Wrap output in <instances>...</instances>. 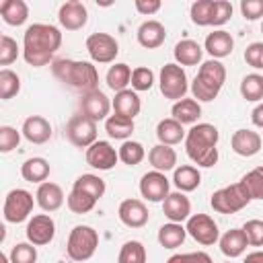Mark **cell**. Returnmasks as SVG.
I'll use <instances>...</instances> for the list:
<instances>
[{
    "instance_id": "ac0fdd59",
    "label": "cell",
    "mask_w": 263,
    "mask_h": 263,
    "mask_svg": "<svg viewBox=\"0 0 263 263\" xmlns=\"http://www.w3.org/2000/svg\"><path fill=\"white\" fill-rule=\"evenodd\" d=\"M162 214L168 218V222L183 224L191 216V201L183 191H173L162 201Z\"/></svg>"
},
{
    "instance_id": "f1b7e54d",
    "label": "cell",
    "mask_w": 263,
    "mask_h": 263,
    "mask_svg": "<svg viewBox=\"0 0 263 263\" xmlns=\"http://www.w3.org/2000/svg\"><path fill=\"white\" fill-rule=\"evenodd\" d=\"M49 173H51V166H49V162H47L45 158H41V156L27 158V160L21 164V175H23V179L29 181V183L41 185V183L47 181Z\"/></svg>"
},
{
    "instance_id": "8fae6325",
    "label": "cell",
    "mask_w": 263,
    "mask_h": 263,
    "mask_svg": "<svg viewBox=\"0 0 263 263\" xmlns=\"http://www.w3.org/2000/svg\"><path fill=\"white\" fill-rule=\"evenodd\" d=\"M187 234L203 245V247H210L214 242L220 240V230H218V224L214 222V218H210L208 214H191L189 220H187Z\"/></svg>"
},
{
    "instance_id": "ffe728a7",
    "label": "cell",
    "mask_w": 263,
    "mask_h": 263,
    "mask_svg": "<svg viewBox=\"0 0 263 263\" xmlns=\"http://www.w3.org/2000/svg\"><path fill=\"white\" fill-rule=\"evenodd\" d=\"M138 43L142 45V47H146V49H156V47H160L162 43H164V39H166V29H164V25L160 23V21H154V18H150V21H144L140 27H138Z\"/></svg>"
},
{
    "instance_id": "db71d44e",
    "label": "cell",
    "mask_w": 263,
    "mask_h": 263,
    "mask_svg": "<svg viewBox=\"0 0 263 263\" xmlns=\"http://www.w3.org/2000/svg\"><path fill=\"white\" fill-rule=\"evenodd\" d=\"M134 6H136V10H138L140 14L150 16V14L158 12L162 4H160V0H136V2H134Z\"/></svg>"
},
{
    "instance_id": "60d3db41",
    "label": "cell",
    "mask_w": 263,
    "mask_h": 263,
    "mask_svg": "<svg viewBox=\"0 0 263 263\" xmlns=\"http://www.w3.org/2000/svg\"><path fill=\"white\" fill-rule=\"evenodd\" d=\"M66 203H68L70 212H74V214H88V212L97 205V199L90 197V195L84 193V191L72 189V191L68 193V197H66Z\"/></svg>"
},
{
    "instance_id": "484cf974",
    "label": "cell",
    "mask_w": 263,
    "mask_h": 263,
    "mask_svg": "<svg viewBox=\"0 0 263 263\" xmlns=\"http://www.w3.org/2000/svg\"><path fill=\"white\" fill-rule=\"evenodd\" d=\"M173 55H175V64H179L181 68L183 66H197L201 62L203 47L197 41H193V39H181L175 45Z\"/></svg>"
},
{
    "instance_id": "4fadbf2b",
    "label": "cell",
    "mask_w": 263,
    "mask_h": 263,
    "mask_svg": "<svg viewBox=\"0 0 263 263\" xmlns=\"http://www.w3.org/2000/svg\"><path fill=\"white\" fill-rule=\"evenodd\" d=\"M78 107H80V113L86 115V117H90L92 121L107 119L109 117V111L113 109L109 97L103 90H99V88L88 90V92H82Z\"/></svg>"
},
{
    "instance_id": "cb8c5ba5",
    "label": "cell",
    "mask_w": 263,
    "mask_h": 263,
    "mask_svg": "<svg viewBox=\"0 0 263 263\" xmlns=\"http://www.w3.org/2000/svg\"><path fill=\"white\" fill-rule=\"evenodd\" d=\"M111 107H113V113L134 119L140 113L142 103H140V97H138V92L134 88H125V90L115 92V97L111 101Z\"/></svg>"
},
{
    "instance_id": "3957f363",
    "label": "cell",
    "mask_w": 263,
    "mask_h": 263,
    "mask_svg": "<svg viewBox=\"0 0 263 263\" xmlns=\"http://www.w3.org/2000/svg\"><path fill=\"white\" fill-rule=\"evenodd\" d=\"M51 72L60 82H64L76 90L88 92V90L99 88V72L92 66V62L64 58V60H55L51 64Z\"/></svg>"
},
{
    "instance_id": "7a4b0ae2",
    "label": "cell",
    "mask_w": 263,
    "mask_h": 263,
    "mask_svg": "<svg viewBox=\"0 0 263 263\" xmlns=\"http://www.w3.org/2000/svg\"><path fill=\"white\" fill-rule=\"evenodd\" d=\"M218 127L212 123H195L185 136V152L197 166H214L218 162Z\"/></svg>"
},
{
    "instance_id": "8992f818",
    "label": "cell",
    "mask_w": 263,
    "mask_h": 263,
    "mask_svg": "<svg viewBox=\"0 0 263 263\" xmlns=\"http://www.w3.org/2000/svg\"><path fill=\"white\" fill-rule=\"evenodd\" d=\"M251 201L253 199H251L247 187L242 185V181H238V183H232L228 187H222V189L214 191L212 199H210V205L218 214H236L242 208H247Z\"/></svg>"
},
{
    "instance_id": "c3c4849f",
    "label": "cell",
    "mask_w": 263,
    "mask_h": 263,
    "mask_svg": "<svg viewBox=\"0 0 263 263\" xmlns=\"http://www.w3.org/2000/svg\"><path fill=\"white\" fill-rule=\"evenodd\" d=\"M21 142V134L12 127V125H2L0 127V152L8 154L12 152Z\"/></svg>"
},
{
    "instance_id": "836d02e7",
    "label": "cell",
    "mask_w": 263,
    "mask_h": 263,
    "mask_svg": "<svg viewBox=\"0 0 263 263\" xmlns=\"http://www.w3.org/2000/svg\"><path fill=\"white\" fill-rule=\"evenodd\" d=\"M134 127H136L134 125V119L123 117V115H117V113H113V115H109L105 119V132L113 140H123L125 142L134 134Z\"/></svg>"
},
{
    "instance_id": "83f0119b",
    "label": "cell",
    "mask_w": 263,
    "mask_h": 263,
    "mask_svg": "<svg viewBox=\"0 0 263 263\" xmlns=\"http://www.w3.org/2000/svg\"><path fill=\"white\" fill-rule=\"evenodd\" d=\"M173 119H177L181 125H195L197 119L201 117V105L195 99H181L177 103H173Z\"/></svg>"
},
{
    "instance_id": "9f6ffc18",
    "label": "cell",
    "mask_w": 263,
    "mask_h": 263,
    "mask_svg": "<svg viewBox=\"0 0 263 263\" xmlns=\"http://www.w3.org/2000/svg\"><path fill=\"white\" fill-rule=\"evenodd\" d=\"M242 263H263V251H253V253H249Z\"/></svg>"
},
{
    "instance_id": "e575fe53",
    "label": "cell",
    "mask_w": 263,
    "mask_h": 263,
    "mask_svg": "<svg viewBox=\"0 0 263 263\" xmlns=\"http://www.w3.org/2000/svg\"><path fill=\"white\" fill-rule=\"evenodd\" d=\"M132 72H134V70H132L127 64H123V62L113 64V66L107 70V76H105L107 86H109L111 90H115V92L125 90L127 84H132Z\"/></svg>"
},
{
    "instance_id": "2e32d148",
    "label": "cell",
    "mask_w": 263,
    "mask_h": 263,
    "mask_svg": "<svg viewBox=\"0 0 263 263\" xmlns=\"http://www.w3.org/2000/svg\"><path fill=\"white\" fill-rule=\"evenodd\" d=\"M58 21L66 31H78L86 25L88 21V10L82 2L78 0H68L60 6L58 10Z\"/></svg>"
},
{
    "instance_id": "91938a15",
    "label": "cell",
    "mask_w": 263,
    "mask_h": 263,
    "mask_svg": "<svg viewBox=\"0 0 263 263\" xmlns=\"http://www.w3.org/2000/svg\"><path fill=\"white\" fill-rule=\"evenodd\" d=\"M226 263H230V261H226Z\"/></svg>"
},
{
    "instance_id": "bcb514c9",
    "label": "cell",
    "mask_w": 263,
    "mask_h": 263,
    "mask_svg": "<svg viewBox=\"0 0 263 263\" xmlns=\"http://www.w3.org/2000/svg\"><path fill=\"white\" fill-rule=\"evenodd\" d=\"M242 232L251 247H263V220L253 218L242 224Z\"/></svg>"
},
{
    "instance_id": "74e56055",
    "label": "cell",
    "mask_w": 263,
    "mask_h": 263,
    "mask_svg": "<svg viewBox=\"0 0 263 263\" xmlns=\"http://www.w3.org/2000/svg\"><path fill=\"white\" fill-rule=\"evenodd\" d=\"M189 16L193 25L208 27L214 21V0H197L189 8Z\"/></svg>"
},
{
    "instance_id": "4316f807",
    "label": "cell",
    "mask_w": 263,
    "mask_h": 263,
    "mask_svg": "<svg viewBox=\"0 0 263 263\" xmlns=\"http://www.w3.org/2000/svg\"><path fill=\"white\" fill-rule=\"evenodd\" d=\"M148 162L152 164L154 171H160V173H166V171H173L177 168V152L173 146H166V144H156L150 148L148 152Z\"/></svg>"
},
{
    "instance_id": "52a82bcc",
    "label": "cell",
    "mask_w": 263,
    "mask_h": 263,
    "mask_svg": "<svg viewBox=\"0 0 263 263\" xmlns=\"http://www.w3.org/2000/svg\"><path fill=\"white\" fill-rule=\"evenodd\" d=\"M158 86L164 99L171 101H181L185 99L187 90H189V82H187V74L179 64H164L160 70V78H158Z\"/></svg>"
},
{
    "instance_id": "e0dca14e",
    "label": "cell",
    "mask_w": 263,
    "mask_h": 263,
    "mask_svg": "<svg viewBox=\"0 0 263 263\" xmlns=\"http://www.w3.org/2000/svg\"><path fill=\"white\" fill-rule=\"evenodd\" d=\"M117 216L127 228H142L148 222L150 212L142 199H123L119 203Z\"/></svg>"
},
{
    "instance_id": "d590c367",
    "label": "cell",
    "mask_w": 263,
    "mask_h": 263,
    "mask_svg": "<svg viewBox=\"0 0 263 263\" xmlns=\"http://www.w3.org/2000/svg\"><path fill=\"white\" fill-rule=\"evenodd\" d=\"M72 189H78V191H84V193H88L90 197H95L97 201L105 195V189H107V185H105V181L99 177V175H92V173H86V175H80L76 181H74V185H72Z\"/></svg>"
},
{
    "instance_id": "ba28073f",
    "label": "cell",
    "mask_w": 263,
    "mask_h": 263,
    "mask_svg": "<svg viewBox=\"0 0 263 263\" xmlns=\"http://www.w3.org/2000/svg\"><path fill=\"white\" fill-rule=\"evenodd\" d=\"M33 205H35V199L27 189H18V187L10 189L4 197V210H2L4 220L10 224H21L31 216Z\"/></svg>"
},
{
    "instance_id": "5b68a950",
    "label": "cell",
    "mask_w": 263,
    "mask_h": 263,
    "mask_svg": "<svg viewBox=\"0 0 263 263\" xmlns=\"http://www.w3.org/2000/svg\"><path fill=\"white\" fill-rule=\"evenodd\" d=\"M99 247V234L92 226H86V224H78L70 230V236H68V242H66V253L72 261H88L95 251Z\"/></svg>"
},
{
    "instance_id": "1f68e13d",
    "label": "cell",
    "mask_w": 263,
    "mask_h": 263,
    "mask_svg": "<svg viewBox=\"0 0 263 263\" xmlns=\"http://www.w3.org/2000/svg\"><path fill=\"white\" fill-rule=\"evenodd\" d=\"M2 21L10 27H21L29 18V6L23 0H4L0 4Z\"/></svg>"
},
{
    "instance_id": "9c48e42d",
    "label": "cell",
    "mask_w": 263,
    "mask_h": 263,
    "mask_svg": "<svg viewBox=\"0 0 263 263\" xmlns=\"http://www.w3.org/2000/svg\"><path fill=\"white\" fill-rule=\"evenodd\" d=\"M66 138L72 146L76 148H88L97 142V121L90 117L78 113L72 115L70 121L66 123Z\"/></svg>"
},
{
    "instance_id": "7bdbcfd3",
    "label": "cell",
    "mask_w": 263,
    "mask_h": 263,
    "mask_svg": "<svg viewBox=\"0 0 263 263\" xmlns=\"http://www.w3.org/2000/svg\"><path fill=\"white\" fill-rule=\"evenodd\" d=\"M240 181L247 187L251 199H263V166H257V168L249 171Z\"/></svg>"
},
{
    "instance_id": "5bb4252c",
    "label": "cell",
    "mask_w": 263,
    "mask_h": 263,
    "mask_svg": "<svg viewBox=\"0 0 263 263\" xmlns=\"http://www.w3.org/2000/svg\"><path fill=\"white\" fill-rule=\"evenodd\" d=\"M84 156H86V164L97 171H111L119 160V152L107 140H97L92 146L86 148Z\"/></svg>"
},
{
    "instance_id": "4dcf8cb0",
    "label": "cell",
    "mask_w": 263,
    "mask_h": 263,
    "mask_svg": "<svg viewBox=\"0 0 263 263\" xmlns=\"http://www.w3.org/2000/svg\"><path fill=\"white\" fill-rule=\"evenodd\" d=\"M173 183L179 191L183 193H189V191H195L201 183V173L197 171V166L193 164H181L175 168L173 173Z\"/></svg>"
},
{
    "instance_id": "277c9868",
    "label": "cell",
    "mask_w": 263,
    "mask_h": 263,
    "mask_svg": "<svg viewBox=\"0 0 263 263\" xmlns=\"http://www.w3.org/2000/svg\"><path fill=\"white\" fill-rule=\"evenodd\" d=\"M226 82V68L220 60H205L191 82V95L199 103H210L218 97Z\"/></svg>"
},
{
    "instance_id": "ab89813d",
    "label": "cell",
    "mask_w": 263,
    "mask_h": 263,
    "mask_svg": "<svg viewBox=\"0 0 263 263\" xmlns=\"http://www.w3.org/2000/svg\"><path fill=\"white\" fill-rule=\"evenodd\" d=\"M117 263H146V247L140 240H127L121 245Z\"/></svg>"
},
{
    "instance_id": "603a6c76",
    "label": "cell",
    "mask_w": 263,
    "mask_h": 263,
    "mask_svg": "<svg viewBox=\"0 0 263 263\" xmlns=\"http://www.w3.org/2000/svg\"><path fill=\"white\" fill-rule=\"evenodd\" d=\"M35 201L43 212H55V210H60L64 205V191H62V187L58 183L45 181V183H41L37 187Z\"/></svg>"
},
{
    "instance_id": "680465c9",
    "label": "cell",
    "mask_w": 263,
    "mask_h": 263,
    "mask_svg": "<svg viewBox=\"0 0 263 263\" xmlns=\"http://www.w3.org/2000/svg\"><path fill=\"white\" fill-rule=\"evenodd\" d=\"M261 33H263V23H261Z\"/></svg>"
},
{
    "instance_id": "f907efd6",
    "label": "cell",
    "mask_w": 263,
    "mask_h": 263,
    "mask_svg": "<svg viewBox=\"0 0 263 263\" xmlns=\"http://www.w3.org/2000/svg\"><path fill=\"white\" fill-rule=\"evenodd\" d=\"M245 62L251 68H255V70H261L263 68V43L261 41H255V43H251L245 49Z\"/></svg>"
},
{
    "instance_id": "681fc988",
    "label": "cell",
    "mask_w": 263,
    "mask_h": 263,
    "mask_svg": "<svg viewBox=\"0 0 263 263\" xmlns=\"http://www.w3.org/2000/svg\"><path fill=\"white\" fill-rule=\"evenodd\" d=\"M232 4L228 2V0H214V21H212V25L214 27H222V25H226L228 21H230V16H232Z\"/></svg>"
},
{
    "instance_id": "d4e9b609",
    "label": "cell",
    "mask_w": 263,
    "mask_h": 263,
    "mask_svg": "<svg viewBox=\"0 0 263 263\" xmlns=\"http://www.w3.org/2000/svg\"><path fill=\"white\" fill-rule=\"evenodd\" d=\"M220 251L228 257V259H234V257H240L247 247H249V240L242 232V228H230L226 230L222 236H220Z\"/></svg>"
},
{
    "instance_id": "6f0895ef",
    "label": "cell",
    "mask_w": 263,
    "mask_h": 263,
    "mask_svg": "<svg viewBox=\"0 0 263 263\" xmlns=\"http://www.w3.org/2000/svg\"><path fill=\"white\" fill-rule=\"evenodd\" d=\"M0 261H2V263H10V259H8V255H6V253H2V255H0Z\"/></svg>"
},
{
    "instance_id": "b9f144b4",
    "label": "cell",
    "mask_w": 263,
    "mask_h": 263,
    "mask_svg": "<svg viewBox=\"0 0 263 263\" xmlns=\"http://www.w3.org/2000/svg\"><path fill=\"white\" fill-rule=\"evenodd\" d=\"M21 90V78L16 72L8 70V68H2L0 70V99L2 101H8L12 99L14 95H18Z\"/></svg>"
},
{
    "instance_id": "30bf717a",
    "label": "cell",
    "mask_w": 263,
    "mask_h": 263,
    "mask_svg": "<svg viewBox=\"0 0 263 263\" xmlns=\"http://www.w3.org/2000/svg\"><path fill=\"white\" fill-rule=\"evenodd\" d=\"M86 51L97 64H111L119 53V43L109 33H92L86 37Z\"/></svg>"
},
{
    "instance_id": "f35d334b",
    "label": "cell",
    "mask_w": 263,
    "mask_h": 263,
    "mask_svg": "<svg viewBox=\"0 0 263 263\" xmlns=\"http://www.w3.org/2000/svg\"><path fill=\"white\" fill-rule=\"evenodd\" d=\"M117 152H119V160H121L123 164H127V166L140 164V162L144 160V156H146L144 146H142L140 142H136V140H125V142L119 146Z\"/></svg>"
},
{
    "instance_id": "f5cc1de1",
    "label": "cell",
    "mask_w": 263,
    "mask_h": 263,
    "mask_svg": "<svg viewBox=\"0 0 263 263\" xmlns=\"http://www.w3.org/2000/svg\"><path fill=\"white\" fill-rule=\"evenodd\" d=\"M240 12L247 21L263 18V0H242L240 2Z\"/></svg>"
},
{
    "instance_id": "6da1fadb",
    "label": "cell",
    "mask_w": 263,
    "mask_h": 263,
    "mask_svg": "<svg viewBox=\"0 0 263 263\" xmlns=\"http://www.w3.org/2000/svg\"><path fill=\"white\" fill-rule=\"evenodd\" d=\"M62 45V31L47 23H33L23 35V58L29 66L41 68L51 62Z\"/></svg>"
},
{
    "instance_id": "d6a6232c",
    "label": "cell",
    "mask_w": 263,
    "mask_h": 263,
    "mask_svg": "<svg viewBox=\"0 0 263 263\" xmlns=\"http://www.w3.org/2000/svg\"><path fill=\"white\" fill-rule=\"evenodd\" d=\"M185 236H187V228L179 222H168V224H162L158 228V242L164 249L181 247L185 242Z\"/></svg>"
},
{
    "instance_id": "f546056e",
    "label": "cell",
    "mask_w": 263,
    "mask_h": 263,
    "mask_svg": "<svg viewBox=\"0 0 263 263\" xmlns=\"http://www.w3.org/2000/svg\"><path fill=\"white\" fill-rule=\"evenodd\" d=\"M187 136V132L183 129V125L173 119V117H166V119H160L158 125H156V138H158V144H166V146H175L179 142H183Z\"/></svg>"
},
{
    "instance_id": "7c38bea8",
    "label": "cell",
    "mask_w": 263,
    "mask_h": 263,
    "mask_svg": "<svg viewBox=\"0 0 263 263\" xmlns=\"http://www.w3.org/2000/svg\"><path fill=\"white\" fill-rule=\"evenodd\" d=\"M140 193L144 199H148L152 203L164 201L166 195L171 193V181L166 179L164 173L150 171V173L142 175V179H140Z\"/></svg>"
},
{
    "instance_id": "7402d4cb",
    "label": "cell",
    "mask_w": 263,
    "mask_h": 263,
    "mask_svg": "<svg viewBox=\"0 0 263 263\" xmlns=\"http://www.w3.org/2000/svg\"><path fill=\"white\" fill-rule=\"evenodd\" d=\"M203 49L212 55V60H222L226 55L232 53L234 49V39L228 31L224 29H218V31H212L208 37H205V43H203Z\"/></svg>"
},
{
    "instance_id": "ee69618b",
    "label": "cell",
    "mask_w": 263,
    "mask_h": 263,
    "mask_svg": "<svg viewBox=\"0 0 263 263\" xmlns=\"http://www.w3.org/2000/svg\"><path fill=\"white\" fill-rule=\"evenodd\" d=\"M10 263H37V249L31 242H18L8 253Z\"/></svg>"
},
{
    "instance_id": "7dc6e473",
    "label": "cell",
    "mask_w": 263,
    "mask_h": 263,
    "mask_svg": "<svg viewBox=\"0 0 263 263\" xmlns=\"http://www.w3.org/2000/svg\"><path fill=\"white\" fill-rule=\"evenodd\" d=\"M18 58V45L12 37L0 35V66H10Z\"/></svg>"
},
{
    "instance_id": "816d5d0a",
    "label": "cell",
    "mask_w": 263,
    "mask_h": 263,
    "mask_svg": "<svg viewBox=\"0 0 263 263\" xmlns=\"http://www.w3.org/2000/svg\"><path fill=\"white\" fill-rule=\"evenodd\" d=\"M166 263H214V261L208 253L195 251V253H177V255L168 257Z\"/></svg>"
},
{
    "instance_id": "44dd1931",
    "label": "cell",
    "mask_w": 263,
    "mask_h": 263,
    "mask_svg": "<svg viewBox=\"0 0 263 263\" xmlns=\"http://www.w3.org/2000/svg\"><path fill=\"white\" fill-rule=\"evenodd\" d=\"M261 136L253 129H236L230 138V146L232 150L238 154V156H255L259 150H261Z\"/></svg>"
},
{
    "instance_id": "f6af8a7d",
    "label": "cell",
    "mask_w": 263,
    "mask_h": 263,
    "mask_svg": "<svg viewBox=\"0 0 263 263\" xmlns=\"http://www.w3.org/2000/svg\"><path fill=\"white\" fill-rule=\"evenodd\" d=\"M154 84V72L146 66H138L134 68L132 72V88L136 92H144V90H150Z\"/></svg>"
},
{
    "instance_id": "8d00e7d4",
    "label": "cell",
    "mask_w": 263,
    "mask_h": 263,
    "mask_svg": "<svg viewBox=\"0 0 263 263\" xmlns=\"http://www.w3.org/2000/svg\"><path fill=\"white\" fill-rule=\"evenodd\" d=\"M240 95L245 101H251V103L261 101L263 99V76L257 72L247 74L240 80Z\"/></svg>"
},
{
    "instance_id": "d6986e66",
    "label": "cell",
    "mask_w": 263,
    "mask_h": 263,
    "mask_svg": "<svg viewBox=\"0 0 263 263\" xmlns=\"http://www.w3.org/2000/svg\"><path fill=\"white\" fill-rule=\"evenodd\" d=\"M21 134L31 144H45L51 138V123L41 115H29L23 121Z\"/></svg>"
},
{
    "instance_id": "11a10c76",
    "label": "cell",
    "mask_w": 263,
    "mask_h": 263,
    "mask_svg": "<svg viewBox=\"0 0 263 263\" xmlns=\"http://www.w3.org/2000/svg\"><path fill=\"white\" fill-rule=\"evenodd\" d=\"M251 121H253V125L263 127V103H259V105L251 111Z\"/></svg>"
},
{
    "instance_id": "9a60e30c",
    "label": "cell",
    "mask_w": 263,
    "mask_h": 263,
    "mask_svg": "<svg viewBox=\"0 0 263 263\" xmlns=\"http://www.w3.org/2000/svg\"><path fill=\"white\" fill-rule=\"evenodd\" d=\"M27 240L35 247L49 245L55 236V222L49 214H37L27 222Z\"/></svg>"
}]
</instances>
